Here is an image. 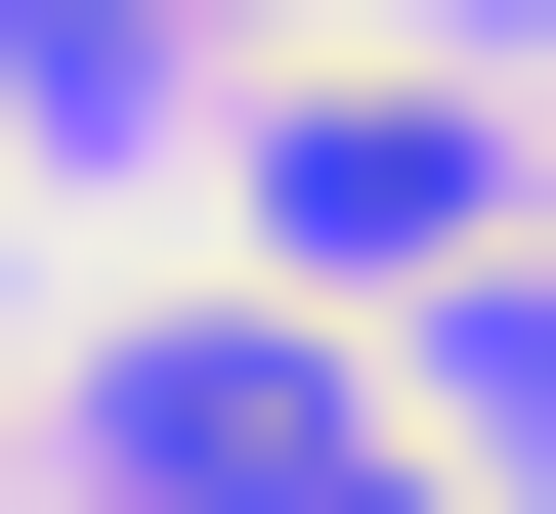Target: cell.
I'll use <instances>...</instances> for the list:
<instances>
[{
  "instance_id": "6da1fadb",
  "label": "cell",
  "mask_w": 556,
  "mask_h": 514,
  "mask_svg": "<svg viewBox=\"0 0 556 514\" xmlns=\"http://www.w3.org/2000/svg\"><path fill=\"white\" fill-rule=\"evenodd\" d=\"M257 258H300V300L514 258V129H471V86H257Z\"/></svg>"
},
{
  "instance_id": "7a4b0ae2",
  "label": "cell",
  "mask_w": 556,
  "mask_h": 514,
  "mask_svg": "<svg viewBox=\"0 0 556 514\" xmlns=\"http://www.w3.org/2000/svg\"><path fill=\"white\" fill-rule=\"evenodd\" d=\"M0 43H129V0H0Z\"/></svg>"
},
{
  "instance_id": "3957f363",
  "label": "cell",
  "mask_w": 556,
  "mask_h": 514,
  "mask_svg": "<svg viewBox=\"0 0 556 514\" xmlns=\"http://www.w3.org/2000/svg\"><path fill=\"white\" fill-rule=\"evenodd\" d=\"M343 514H428V472H343Z\"/></svg>"
}]
</instances>
